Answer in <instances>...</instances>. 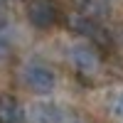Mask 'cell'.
<instances>
[{
  "mask_svg": "<svg viewBox=\"0 0 123 123\" xmlns=\"http://www.w3.org/2000/svg\"><path fill=\"white\" fill-rule=\"evenodd\" d=\"M25 12L30 25H35L37 30H47L57 20V5L52 0H25Z\"/></svg>",
  "mask_w": 123,
  "mask_h": 123,
  "instance_id": "obj_4",
  "label": "cell"
},
{
  "mask_svg": "<svg viewBox=\"0 0 123 123\" xmlns=\"http://www.w3.org/2000/svg\"><path fill=\"white\" fill-rule=\"evenodd\" d=\"M67 57H69V64L74 67V71L81 74V76H96L101 71V54H98V49L86 44V42L69 44L67 47Z\"/></svg>",
  "mask_w": 123,
  "mask_h": 123,
  "instance_id": "obj_1",
  "label": "cell"
},
{
  "mask_svg": "<svg viewBox=\"0 0 123 123\" xmlns=\"http://www.w3.org/2000/svg\"><path fill=\"white\" fill-rule=\"evenodd\" d=\"M22 81L32 94H52L57 86V74L47 64L30 62V64L22 67Z\"/></svg>",
  "mask_w": 123,
  "mask_h": 123,
  "instance_id": "obj_2",
  "label": "cell"
},
{
  "mask_svg": "<svg viewBox=\"0 0 123 123\" xmlns=\"http://www.w3.org/2000/svg\"><path fill=\"white\" fill-rule=\"evenodd\" d=\"M76 7H79L81 15L96 20V22H101L108 15V3L106 0H76Z\"/></svg>",
  "mask_w": 123,
  "mask_h": 123,
  "instance_id": "obj_7",
  "label": "cell"
},
{
  "mask_svg": "<svg viewBox=\"0 0 123 123\" xmlns=\"http://www.w3.org/2000/svg\"><path fill=\"white\" fill-rule=\"evenodd\" d=\"M25 113L12 96H0V123H22Z\"/></svg>",
  "mask_w": 123,
  "mask_h": 123,
  "instance_id": "obj_6",
  "label": "cell"
},
{
  "mask_svg": "<svg viewBox=\"0 0 123 123\" xmlns=\"http://www.w3.org/2000/svg\"><path fill=\"white\" fill-rule=\"evenodd\" d=\"M67 25H69V30H71L74 35H84V37L91 39V42H96L98 47H108V44H111V37H108L106 30L101 27L96 20L81 15L79 10H76V12H71V15L67 17Z\"/></svg>",
  "mask_w": 123,
  "mask_h": 123,
  "instance_id": "obj_3",
  "label": "cell"
},
{
  "mask_svg": "<svg viewBox=\"0 0 123 123\" xmlns=\"http://www.w3.org/2000/svg\"><path fill=\"white\" fill-rule=\"evenodd\" d=\"M108 108H111L113 116L123 118V91H116V94H113V98L108 101Z\"/></svg>",
  "mask_w": 123,
  "mask_h": 123,
  "instance_id": "obj_8",
  "label": "cell"
},
{
  "mask_svg": "<svg viewBox=\"0 0 123 123\" xmlns=\"http://www.w3.org/2000/svg\"><path fill=\"white\" fill-rule=\"evenodd\" d=\"M27 123H62L64 113L57 104H49V101H35L32 106L27 108L25 113Z\"/></svg>",
  "mask_w": 123,
  "mask_h": 123,
  "instance_id": "obj_5",
  "label": "cell"
},
{
  "mask_svg": "<svg viewBox=\"0 0 123 123\" xmlns=\"http://www.w3.org/2000/svg\"><path fill=\"white\" fill-rule=\"evenodd\" d=\"M10 52H12V42H10V39H7V35L3 32V30H0V62H3V59H7V57H10Z\"/></svg>",
  "mask_w": 123,
  "mask_h": 123,
  "instance_id": "obj_9",
  "label": "cell"
}]
</instances>
